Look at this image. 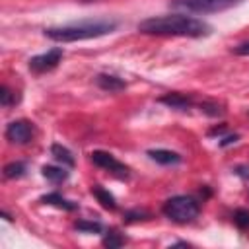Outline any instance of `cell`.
<instances>
[{
  "mask_svg": "<svg viewBox=\"0 0 249 249\" xmlns=\"http://www.w3.org/2000/svg\"><path fill=\"white\" fill-rule=\"evenodd\" d=\"M161 212L175 224H187L198 216L200 206H198L196 198L187 196V195H177V196H171L163 202Z\"/></svg>",
  "mask_w": 249,
  "mask_h": 249,
  "instance_id": "3",
  "label": "cell"
},
{
  "mask_svg": "<svg viewBox=\"0 0 249 249\" xmlns=\"http://www.w3.org/2000/svg\"><path fill=\"white\" fill-rule=\"evenodd\" d=\"M51 154H53V158H54L56 161H60V163L66 165V167H74V163H76L72 152H70L68 148H64L62 144H53V146H51Z\"/></svg>",
  "mask_w": 249,
  "mask_h": 249,
  "instance_id": "14",
  "label": "cell"
},
{
  "mask_svg": "<svg viewBox=\"0 0 249 249\" xmlns=\"http://www.w3.org/2000/svg\"><path fill=\"white\" fill-rule=\"evenodd\" d=\"M124 241H126V239H124L119 231H115V230L107 231V233H105V237H103V245H105V247H109V249L121 247V245H124Z\"/></svg>",
  "mask_w": 249,
  "mask_h": 249,
  "instance_id": "16",
  "label": "cell"
},
{
  "mask_svg": "<svg viewBox=\"0 0 249 249\" xmlns=\"http://www.w3.org/2000/svg\"><path fill=\"white\" fill-rule=\"evenodd\" d=\"M150 218V212L146 210H128L124 214V222H136V220H148Z\"/></svg>",
  "mask_w": 249,
  "mask_h": 249,
  "instance_id": "20",
  "label": "cell"
},
{
  "mask_svg": "<svg viewBox=\"0 0 249 249\" xmlns=\"http://www.w3.org/2000/svg\"><path fill=\"white\" fill-rule=\"evenodd\" d=\"M233 224H235L239 230H249V210L237 208V210L233 212Z\"/></svg>",
  "mask_w": 249,
  "mask_h": 249,
  "instance_id": "18",
  "label": "cell"
},
{
  "mask_svg": "<svg viewBox=\"0 0 249 249\" xmlns=\"http://www.w3.org/2000/svg\"><path fill=\"white\" fill-rule=\"evenodd\" d=\"M148 156H150V160H154L156 163H161V165H175V163L181 161V156H179L177 152L163 150V148L148 150Z\"/></svg>",
  "mask_w": 249,
  "mask_h": 249,
  "instance_id": "11",
  "label": "cell"
},
{
  "mask_svg": "<svg viewBox=\"0 0 249 249\" xmlns=\"http://www.w3.org/2000/svg\"><path fill=\"white\" fill-rule=\"evenodd\" d=\"M16 101H18L16 93H14L8 86H2V88H0V103H2L4 107H10V105L16 103Z\"/></svg>",
  "mask_w": 249,
  "mask_h": 249,
  "instance_id": "19",
  "label": "cell"
},
{
  "mask_svg": "<svg viewBox=\"0 0 249 249\" xmlns=\"http://www.w3.org/2000/svg\"><path fill=\"white\" fill-rule=\"evenodd\" d=\"M115 27H117V21L113 19H89V21H80V23H70V25L49 27L45 29V37L58 41V43H72V41H86V39L107 35L115 31Z\"/></svg>",
  "mask_w": 249,
  "mask_h": 249,
  "instance_id": "2",
  "label": "cell"
},
{
  "mask_svg": "<svg viewBox=\"0 0 249 249\" xmlns=\"http://www.w3.org/2000/svg\"><path fill=\"white\" fill-rule=\"evenodd\" d=\"M4 134H6V138H8L12 144L23 146V144H29V142H31V138H33V134H35V128H33V124H31L29 121L19 119V121L8 123Z\"/></svg>",
  "mask_w": 249,
  "mask_h": 249,
  "instance_id": "6",
  "label": "cell"
},
{
  "mask_svg": "<svg viewBox=\"0 0 249 249\" xmlns=\"http://www.w3.org/2000/svg\"><path fill=\"white\" fill-rule=\"evenodd\" d=\"M138 31L144 35L158 37H204L210 33V25L202 19L185 14L171 16H156L138 23Z\"/></svg>",
  "mask_w": 249,
  "mask_h": 249,
  "instance_id": "1",
  "label": "cell"
},
{
  "mask_svg": "<svg viewBox=\"0 0 249 249\" xmlns=\"http://www.w3.org/2000/svg\"><path fill=\"white\" fill-rule=\"evenodd\" d=\"M95 84L103 89V91H109V93H115V91H121L126 88V82L113 76V74H97L95 76Z\"/></svg>",
  "mask_w": 249,
  "mask_h": 249,
  "instance_id": "9",
  "label": "cell"
},
{
  "mask_svg": "<svg viewBox=\"0 0 249 249\" xmlns=\"http://www.w3.org/2000/svg\"><path fill=\"white\" fill-rule=\"evenodd\" d=\"M91 195L97 198V202H99L103 208H107V210H115V208H117L115 196H113L107 189H103L101 185H93V187H91Z\"/></svg>",
  "mask_w": 249,
  "mask_h": 249,
  "instance_id": "12",
  "label": "cell"
},
{
  "mask_svg": "<svg viewBox=\"0 0 249 249\" xmlns=\"http://www.w3.org/2000/svg\"><path fill=\"white\" fill-rule=\"evenodd\" d=\"M39 200L43 204H51V206H56V208H62V210H68V212H72V210L78 208V202H72V200L64 198L60 193H47Z\"/></svg>",
  "mask_w": 249,
  "mask_h": 249,
  "instance_id": "10",
  "label": "cell"
},
{
  "mask_svg": "<svg viewBox=\"0 0 249 249\" xmlns=\"http://www.w3.org/2000/svg\"><path fill=\"white\" fill-rule=\"evenodd\" d=\"M235 54H249V41H245V43H239V45H235L233 49H231Z\"/></svg>",
  "mask_w": 249,
  "mask_h": 249,
  "instance_id": "22",
  "label": "cell"
},
{
  "mask_svg": "<svg viewBox=\"0 0 249 249\" xmlns=\"http://www.w3.org/2000/svg\"><path fill=\"white\" fill-rule=\"evenodd\" d=\"M62 54H64V51H62L60 47H56V49H51V51H47V53H43V54L31 56V58H29V70L35 72V74L49 72V70H53V68L58 66Z\"/></svg>",
  "mask_w": 249,
  "mask_h": 249,
  "instance_id": "7",
  "label": "cell"
},
{
  "mask_svg": "<svg viewBox=\"0 0 249 249\" xmlns=\"http://www.w3.org/2000/svg\"><path fill=\"white\" fill-rule=\"evenodd\" d=\"M89 158H91V161H93L97 167L109 171L111 175H115V177H119V179H128V175H130V169H128L123 161H119L113 154H109V152L93 150V152L89 154Z\"/></svg>",
  "mask_w": 249,
  "mask_h": 249,
  "instance_id": "5",
  "label": "cell"
},
{
  "mask_svg": "<svg viewBox=\"0 0 249 249\" xmlns=\"http://www.w3.org/2000/svg\"><path fill=\"white\" fill-rule=\"evenodd\" d=\"M200 109H202L204 113L212 115V117H218V115H222V113H224V109H220V105H218V103H200Z\"/></svg>",
  "mask_w": 249,
  "mask_h": 249,
  "instance_id": "21",
  "label": "cell"
},
{
  "mask_svg": "<svg viewBox=\"0 0 249 249\" xmlns=\"http://www.w3.org/2000/svg\"><path fill=\"white\" fill-rule=\"evenodd\" d=\"M41 173H43L45 179H49V181L54 183V185L64 183V181L68 179V171L64 169V165H62V167H56V165H43V167H41Z\"/></svg>",
  "mask_w": 249,
  "mask_h": 249,
  "instance_id": "13",
  "label": "cell"
},
{
  "mask_svg": "<svg viewBox=\"0 0 249 249\" xmlns=\"http://www.w3.org/2000/svg\"><path fill=\"white\" fill-rule=\"evenodd\" d=\"M241 0H173L171 4L177 8H183L187 12L212 14V12H224L228 8H233Z\"/></svg>",
  "mask_w": 249,
  "mask_h": 249,
  "instance_id": "4",
  "label": "cell"
},
{
  "mask_svg": "<svg viewBox=\"0 0 249 249\" xmlns=\"http://www.w3.org/2000/svg\"><path fill=\"white\" fill-rule=\"evenodd\" d=\"M25 171H27V165L23 161H12L4 167V177L6 179H19L25 175Z\"/></svg>",
  "mask_w": 249,
  "mask_h": 249,
  "instance_id": "15",
  "label": "cell"
},
{
  "mask_svg": "<svg viewBox=\"0 0 249 249\" xmlns=\"http://www.w3.org/2000/svg\"><path fill=\"white\" fill-rule=\"evenodd\" d=\"M237 134H230V136H226V138H222L220 140V146H230V144H233V142H237Z\"/></svg>",
  "mask_w": 249,
  "mask_h": 249,
  "instance_id": "23",
  "label": "cell"
},
{
  "mask_svg": "<svg viewBox=\"0 0 249 249\" xmlns=\"http://www.w3.org/2000/svg\"><path fill=\"white\" fill-rule=\"evenodd\" d=\"M158 101L167 105V107H171V109H179V111H187L193 105V99L189 95H185V93H179V91H169V93L161 95Z\"/></svg>",
  "mask_w": 249,
  "mask_h": 249,
  "instance_id": "8",
  "label": "cell"
},
{
  "mask_svg": "<svg viewBox=\"0 0 249 249\" xmlns=\"http://www.w3.org/2000/svg\"><path fill=\"white\" fill-rule=\"evenodd\" d=\"M224 128H226L224 124H222V126H216V128H212L208 134H210V136H214V134H222V132H224Z\"/></svg>",
  "mask_w": 249,
  "mask_h": 249,
  "instance_id": "24",
  "label": "cell"
},
{
  "mask_svg": "<svg viewBox=\"0 0 249 249\" xmlns=\"http://www.w3.org/2000/svg\"><path fill=\"white\" fill-rule=\"evenodd\" d=\"M74 228L80 231H88V233H101V230H103V226L99 222H88V220L74 222Z\"/></svg>",
  "mask_w": 249,
  "mask_h": 249,
  "instance_id": "17",
  "label": "cell"
}]
</instances>
